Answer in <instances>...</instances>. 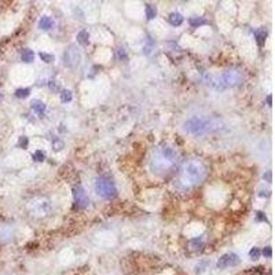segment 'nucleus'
<instances>
[{
  "mask_svg": "<svg viewBox=\"0 0 275 275\" xmlns=\"http://www.w3.org/2000/svg\"><path fill=\"white\" fill-rule=\"evenodd\" d=\"M95 191L98 196H100L102 198H106V200H110V198H114L117 196V188L114 186V183L110 182L109 179H103V177L96 179Z\"/></svg>",
  "mask_w": 275,
  "mask_h": 275,
  "instance_id": "20e7f679",
  "label": "nucleus"
},
{
  "mask_svg": "<svg viewBox=\"0 0 275 275\" xmlns=\"http://www.w3.org/2000/svg\"><path fill=\"white\" fill-rule=\"evenodd\" d=\"M54 26V21H52L50 17H41V19L39 21V28L44 29V30H48Z\"/></svg>",
  "mask_w": 275,
  "mask_h": 275,
  "instance_id": "9d476101",
  "label": "nucleus"
},
{
  "mask_svg": "<svg viewBox=\"0 0 275 275\" xmlns=\"http://www.w3.org/2000/svg\"><path fill=\"white\" fill-rule=\"evenodd\" d=\"M267 103L271 106V95H268V96H267Z\"/></svg>",
  "mask_w": 275,
  "mask_h": 275,
  "instance_id": "c756f323",
  "label": "nucleus"
},
{
  "mask_svg": "<svg viewBox=\"0 0 275 275\" xmlns=\"http://www.w3.org/2000/svg\"><path fill=\"white\" fill-rule=\"evenodd\" d=\"M239 263V259L235 253H226L219 259L217 261V267L219 268H228V267H234Z\"/></svg>",
  "mask_w": 275,
  "mask_h": 275,
  "instance_id": "0eeeda50",
  "label": "nucleus"
},
{
  "mask_svg": "<svg viewBox=\"0 0 275 275\" xmlns=\"http://www.w3.org/2000/svg\"><path fill=\"white\" fill-rule=\"evenodd\" d=\"M221 128V123L213 118H202V117H191L183 124V129L193 135H204L208 132H213Z\"/></svg>",
  "mask_w": 275,
  "mask_h": 275,
  "instance_id": "7ed1b4c3",
  "label": "nucleus"
},
{
  "mask_svg": "<svg viewBox=\"0 0 275 275\" xmlns=\"http://www.w3.org/2000/svg\"><path fill=\"white\" fill-rule=\"evenodd\" d=\"M260 255H261V252H260L259 248H253V249H250V252H249V256L252 257L253 260H257L260 257Z\"/></svg>",
  "mask_w": 275,
  "mask_h": 275,
  "instance_id": "412c9836",
  "label": "nucleus"
},
{
  "mask_svg": "<svg viewBox=\"0 0 275 275\" xmlns=\"http://www.w3.org/2000/svg\"><path fill=\"white\" fill-rule=\"evenodd\" d=\"M62 147H63V143H62V142H58L57 140V143L54 142V150H61Z\"/></svg>",
  "mask_w": 275,
  "mask_h": 275,
  "instance_id": "bb28decb",
  "label": "nucleus"
},
{
  "mask_svg": "<svg viewBox=\"0 0 275 275\" xmlns=\"http://www.w3.org/2000/svg\"><path fill=\"white\" fill-rule=\"evenodd\" d=\"M32 109H33L39 116H43L44 111H46V105H44V102H41V100H33V102H32Z\"/></svg>",
  "mask_w": 275,
  "mask_h": 275,
  "instance_id": "ddd939ff",
  "label": "nucleus"
},
{
  "mask_svg": "<svg viewBox=\"0 0 275 275\" xmlns=\"http://www.w3.org/2000/svg\"><path fill=\"white\" fill-rule=\"evenodd\" d=\"M242 83V76L237 70H227L221 75V84L224 87H237Z\"/></svg>",
  "mask_w": 275,
  "mask_h": 275,
  "instance_id": "39448f33",
  "label": "nucleus"
},
{
  "mask_svg": "<svg viewBox=\"0 0 275 275\" xmlns=\"http://www.w3.org/2000/svg\"><path fill=\"white\" fill-rule=\"evenodd\" d=\"M190 244H191V246H193L194 249H201L202 245H204V242H202V238H194V239H191V241H190Z\"/></svg>",
  "mask_w": 275,
  "mask_h": 275,
  "instance_id": "aec40b11",
  "label": "nucleus"
},
{
  "mask_svg": "<svg viewBox=\"0 0 275 275\" xmlns=\"http://www.w3.org/2000/svg\"><path fill=\"white\" fill-rule=\"evenodd\" d=\"M206 173H208V171H206L205 165L198 160H193V161H188L182 169L179 182L184 187H193V186H197L201 182H204Z\"/></svg>",
  "mask_w": 275,
  "mask_h": 275,
  "instance_id": "f257e3e1",
  "label": "nucleus"
},
{
  "mask_svg": "<svg viewBox=\"0 0 275 275\" xmlns=\"http://www.w3.org/2000/svg\"><path fill=\"white\" fill-rule=\"evenodd\" d=\"M61 100H62L63 103L70 102V100H72V92H70L69 90H63V91H61Z\"/></svg>",
  "mask_w": 275,
  "mask_h": 275,
  "instance_id": "f3484780",
  "label": "nucleus"
},
{
  "mask_svg": "<svg viewBox=\"0 0 275 275\" xmlns=\"http://www.w3.org/2000/svg\"><path fill=\"white\" fill-rule=\"evenodd\" d=\"M40 58L43 59L44 62H47V63H50V62L54 61V57H52L51 54H47V52H40Z\"/></svg>",
  "mask_w": 275,
  "mask_h": 275,
  "instance_id": "4be33fe9",
  "label": "nucleus"
},
{
  "mask_svg": "<svg viewBox=\"0 0 275 275\" xmlns=\"http://www.w3.org/2000/svg\"><path fill=\"white\" fill-rule=\"evenodd\" d=\"M177 160V153L175 149L169 146H164L161 149H158L156 153H153L152 161H150V167H152L153 172L158 173H165L175 165Z\"/></svg>",
  "mask_w": 275,
  "mask_h": 275,
  "instance_id": "f03ea898",
  "label": "nucleus"
},
{
  "mask_svg": "<svg viewBox=\"0 0 275 275\" xmlns=\"http://www.w3.org/2000/svg\"><path fill=\"white\" fill-rule=\"evenodd\" d=\"M21 59H22L23 62H26V63H30V62L34 61V52L29 48L22 50V52H21Z\"/></svg>",
  "mask_w": 275,
  "mask_h": 275,
  "instance_id": "9b49d317",
  "label": "nucleus"
},
{
  "mask_svg": "<svg viewBox=\"0 0 275 275\" xmlns=\"http://www.w3.org/2000/svg\"><path fill=\"white\" fill-rule=\"evenodd\" d=\"M208 265V261H202L200 265H197V273H201V271H204V268Z\"/></svg>",
  "mask_w": 275,
  "mask_h": 275,
  "instance_id": "393cba45",
  "label": "nucleus"
},
{
  "mask_svg": "<svg viewBox=\"0 0 275 275\" xmlns=\"http://www.w3.org/2000/svg\"><path fill=\"white\" fill-rule=\"evenodd\" d=\"M257 220H265V216L261 213V212H257V216H256Z\"/></svg>",
  "mask_w": 275,
  "mask_h": 275,
  "instance_id": "c85d7f7f",
  "label": "nucleus"
},
{
  "mask_svg": "<svg viewBox=\"0 0 275 275\" xmlns=\"http://www.w3.org/2000/svg\"><path fill=\"white\" fill-rule=\"evenodd\" d=\"M32 158H33L34 161H44V158H46V154H44L43 150H37V152L33 153Z\"/></svg>",
  "mask_w": 275,
  "mask_h": 275,
  "instance_id": "6ab92c4d",
  "label": "nucleus"
},
{
  "mask_svg": "<svg viewBox=\"0 0 275 275\" xmlns=\"http://www.w3.org/2000/svg\"><path fill=\"white\" fill-rule=\"evenodd\" d=\"M88 41H90V34H88L87 30H81L77 33V43L81 44V46H87Z\"/></svg>",
  "mask_w": 275,
  "mask_h": 275,
  "instance_id": "2eb2a0df",
  "label": "nucleus"
},
{
  "mask_svg": "<svg viewBox=\"0 0 275 275\" xmlns=\"http://www.w3.org/2000/svg\"><path fill=\"white\" fill-rule=\"evenodd\" d=\"M206 23H208V19L204 18V17H193V18H190V25L193 28H200V26L206 25Z\"/></svg>",
  "mask_w": 275,
  "mask_h": 275,
  "instance_id": "4468645a",
  "label": "nucleus"
},
{
  "mask_svg": "<svg viewBox=\"0 0 275 275\" xmlns=\"http://www.w3.org/2000/svg\"><path fill=\"white\" fill-rule=\"evenodd\" d=\"M29 94H30L29 88H19V90L15 91V95L18 98H26V96H29Z\"/></svg>",
  "mask_w": 275,
  "mask_h": 275,
  "instance_id": "a211bd4d",
  "label": "nucleus"
},
{
  "mask_svg": "<svg viewBox=\"0 0 275 275\" xmlns=\"http://www.w3.org/2000/svg\"><path fill=\"white\" fill-rule=\"evenodd\" d=\"M118 58L121 59V61H127V54H125V51H124V48H120L118 50Z\"/></svg>",
  "mask_w": 275,
  "mask_h": 275,
  "instance_id": "b1692460",
  "label": "nucleus"
},
{
  "mask_svg": "<svg viewBox=\"0 0 275 275\" xmlns=\"http://www.w3.org/2000/svg\"><path fill=\"white\" fill-rule=\"evenodd\" d=\"M73 197H75L76 204L80 208H85L88 205V196L81 186H77V187L73 188Z\"/></svg>",
  "mask_w": 275,
  "mask_h": 275,
  "instance_id": "6e6552de",
  "label": "nucleus"
},
{
  "mask_svg": "<svg viewBox=\"0 0 275 275\" xmlns=\"http://www.w3.org/2000/svg\"><path fill=\"white\" fill-rule=\"evenodd\" d=\"M261 253H263L264 256H267V257H271V248H270V246H267L265 249H263V252H261Z\"/></svg>",
  "mask_w": 275,
  "mask_h": 275,
  "instance_id": "a878e982",
  "label": "nucleus"
},
{
  "mask_svg": "<svg viewBox=\"0 0 275 275\" xmlns=\"http://www.w3.org/2000/svg\"><path fill=\"white\" fill-rule=\"evenodd\" d=\"M48 85H50V88H51L52 91H57L58 88H59V87H58V84H54V81H50V83H48Z\"/></svg>",
  "mask_w": 275,
  "mask_h": 275,
  "instance_id": "cd10ccee",
  "label": "nucleus"
},
{
  "mask_svg": "<svg viewBox=\"0 0 275 275\" xmlns=\"http://www.w3.org/2000/svg\"><path fill=\"white\" fill-rule=\"evenodd\" d=\"M267 180L271 182V172H267Z\"/></svg>",
  "mask_w": 275,
  "mask_h": 275,
  "instance_id": "7c9ffc66",
  "label": "nucleus"
},
{
  "mask_svg": "<svg viewBox=\"0 0 275 275\" xmlns=\"http://www.w3.org/2000/svg\"><path fill=\"white\" fill-rule=\"evenodd\" d=\"M63 59H65V65H67L69 67H76L80 63V61H81V55H80V52L75 47H70L65 52Z\"/></svg>",
  "mask_w": 275,
  "mask_h": 275,
  "instance_id": "423d86ee",
  "label": "nucleus"
},
{
  "mask_svg": "<svg viewBox=\"0 0 275 275\" xmlns=\"http://www.w3.org/2000/svg\"><path fill=\"white\" fill-rule=\"evenodd\" d=\"M168 21H169V23L172 26H179L183 23V17H182V14H179V13H172L168 17Z\"/></svg>",
  "mask_w": 275,
  "mask_h": 275,
  "instance_id": "f8f14e48",
  "label": "nucleus"
},
{
  "mask_svg": "<svg viewBox=\"0 0 275 275\" xmlns=\"http://www.w3.org/2000/svg\"><path fill=\"white\" fill-rule=\"evenodd\" d=\"M255 36H256V41H257V44H259V47H263V44H264V41H265V37H267V30H265L264 28L257 29L255 32Z\"/></svg>",
  "mask_w": 275,
  "mask_h": 275,
  "instance_id": "1a4fd4ad",
  "label": "nucleus"
},
{
  "mask_svg": "<svg viewBox=\"0 0 275 275\" xmlns=\"http://www.w3.org/2000/svg\"><path fill=\"white\" fill-rule=\"evenodd\" d=\"M157 15V7L153 4H146V17L147 19H153Z\"/></svg>",
  "mask_w": 275,
  "mask_h": 275,
  "instance_id": "dca6fc26",
  "label": "nucleus"
},
{
  "mask_svg": "<svg viewBox=\"0 0 275 275\" xmlns=\"http://www.w3.org/2000/svg\"><path fill=\"white\" fill-rule=\"evenodd\" d=\"M18 146H21L22 149H26V147H28V138H26V136L21 138L19 142H18Z\"/></svg>",
  "mask_w": 275,
  "mask_h": 275,
  "instance_id": "5701e85b",
  "label": "nucleus"
}]
</instances>
